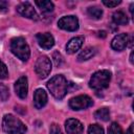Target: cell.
<instances>
[{
  "label": "cell",
  "instance_id": "cell-1",
  "mask_svg": "<svg viewBox=\"0 0 134 134\" xmlns=\"http://www.w3.org/2000/svg\"><path fill=\"white\" fill-rule=\"evenodd\" d=\"M47 88L53 95V97H55L57 99H62L68 91V84L66 79L63 75L59 74L54 75L48 81Z\"/></svg>",
  "mask_w": 134,
  "mask_h": 134
},
{
  "label": "cell",
  "instance_id": "cell-2",
  "mask_svg": "<svg viewBox=\"0 0 134 134\" xmlns=\"http://www.w3.org/2000/svg\"><path fill=\"white\" fill-rule=\"evenodd\" d=\"M2 129L7 134H24L26 126L13 114H5L2 120Z\"/></svg>",
  "mask_w": 134,
  "mask_h": 134
},
{
  "label": "cell",
  "instance_id": "cell-3",
  "mask_svg": "<svg viewBox=\"0 0 134 134\" xmlns=\"http://www.w3.org/2000/svg\"><path fill=\"white\" fill-rule=\"evenodd\" d=\"M10 50L21 61H27L30 55L29 47L22 37H17L10 41Z\"/></svg>",
  "mask_w": 134,
  "mask_h": 134
},
{
  "label": "cell",
  "instance_id": "cell-4",
  "mask_svg": "<svg viewBox=\"0 0 134 134\" xmlns=\"http://www.w3.org/2000/svg\"><path fill=\"white\" fill-rule=\"evenodd\" d=\"M110 80H111V72L109 70H99L93 73V75L90 79L89 86L96 91L103 90L109 86Z\"/></svg>",
  "mask_w": 134,
  "mask_h": 134
},
{
  "label": "cell",
  "instance_id": "cell-5",
  "mask_svg": "<svg viewBox=\"0 0 134 134\" xmlns=\"http://www.w3.org/2000/svg\"><path fill=\"white\" fill-rule=\"evenodd\" d=\"M35 71L41 79H45L51 71V62L46 55L40 57L35 65Z\"/></svg>",
  "mask_w": 134,
  "mask_h": 134
},
{
  "label": "cell",
  "instance_id": "cell-6",
  "mask_svg": "<svg viewBox=\"0 0 134 134\" xmlns=\"http://www.w3.org/2000/svg\"><path fill=\"white\" fill-rule=\"evenodd\" d=\"M93 105L92 99L88 95H77L69 100V107L72 110H83Z\"/></svg>",
  "mask_w": 134,
  "mask_h": 134
},
{
  "label": "cell",
  "instance_id": "cell-7",
  "mask_svg": "<svg viewBox=\"0 0 134 134\" xmlns=\"http://www.w3.org/2000/svg\"><path fill=\"white\" fill-rule=\"evenodd\" d=\"M58 26L64 30L74 31L79 28V20L75 16H65L59 20Z\"/></svg>",
  "mask_w": 134,
  "mask_h": 134
},
{
  "label": "cell",
  "instance_id": "cell-8",
  "mask_svg": "<svg viewBox=\"0 0 134 134\" xmlns=\"http://www.w3.org/2000/svg\"><path fill=\"white\" fill-rule=\"evenodd\" d=\"M17 12L25 17V18H28V19H32V20H38L39 19V16L37 14V12L35 10V8L32 7V5L29 3V2H22L20 3L18 6H17Z\"/></svg>",
  "mask_w": 134,
  "mask_h": 134
},
{
  "label": "cell",
  "instance_id": "cell-9",
  "mask_svg": "<svg viewBox=\"0 0 134 134\" xmlns=\"http://www.w3.org/2000/svg\"><path fill=\"white\" fill-rule=\"evenodd\" d=\"M128 42H129L128 34H119V35H117L113 38V40L111 42V47L114 50L121 51L127 47Z\"/></svg>",
  "mask_w": 134,
  "mask_h": 134
},
{
  "label": "cell",
  "instance_id": "cell-10",
  "mask_svg": "<svg viewBox=\"0 0 134 134\" xmlns=\"http://www.w3.org/2000/svg\"><path fill=\"white\" fill-rule=\"evenodd\" d=\"M15 91H16V94L22 99H24L27 96L28 85H27L26 76H21L17 80V82L15 83Z\"/></svg>",
  "mask_w": 134,
  "mask_h": 134
},
{
  "label": "cell",
  "instance_id": "cell-11",
  "mask_svg": "<svg viewBox=\"0 0 134 134\" xmlns=\"http://www.w3.org/2000/svg\"><path fill=\"white\" fill-rule=\"evenodd\" d=\"M65 129L68 134H82L84 127L80 120L75 118H69L65 122Z\"/></svg>",
  "mask_w": 134,
  "mask_h": 134
},
{
  "label": "cell",
  "instance_id": "cell-12",
  "mask_svg": "<svg viewBox=\"0 0 134 134\" xmlns=\"http://www.w3.org/2000/svg\"><path fill=\"white\" fill-rule=\"evenodd\" d=\"M37 41L39 45L44 49H50L54 45V39L49 32L44 34H38L37 35Z\"/></svg>",
  "mask_w": 134,
  "mask_h": 134
},
{
  "label": "cell",
  "instance_id": "cell-13",
  "mask_svg": "<svg viewBox=\"0 0 134 134\" xmlns=\"http://www.w3.org/2000/svg\"><path fill=\"white\" fill-rule=\"evenodd\" d=\"M47 103V94L46 92L39 88L34 93V105L37 109H42Z\"/></svg>",
  "mask_w": 134,
  "mask_h": 134
},
{
  "label": "cell",
  "instance_id": "cell-14",
  "mask_svg": "<svg viewBox=\"0 0 134 134\" xmlns=\"http://www.w3.org/2000/svg\"><path fill=\"white\" fill-rule=\"evenodd\" d=\"M84 43V37L80 36V37H75L72 38L66 45V50L68 53H74L76 52L83 45Z\"/></svg>",
  "mask_w": 134,
  "mask_h": 134
},
{
  "label": "cell",
  "instance_id": "cell-15",
  "mask_svg": "<svg viewBox=\"0 0 134 134\" xmlns=\"http://www.w3.org/2000/svg\"><path fill=\"white\" fill-rule=\"evenodd\" d=\"M95 53H96V49H95L94 47H91V46L86 47L84 50L81 51V53H80L79 57H77V60H79L80 62L87 61V60L91 59L92 57H94Z\"/></svg>",
  "mask_w": 134,
  "mask_h": 134
},
{
  "label": "cell",
  "instance_id": "cell-16",
  "mask_svg": "<svg viewBox=\"0 0 134 134\" xmlns=\"http://www.w3.org/2000/svg\"><path fill=\"white\" fill-rule=\"evenodd\" d=\"M113 22L117 25H126L128 23V17L126 16V14L121 10H117L113 14Z\"/></svg>",
  "mask_w": 134,
  "mask_h": 134
},
{
  "label": "cell",
  "instance_id": "cell-17",
  "mask_svg": "<svg viewBox=\"0 0 134 134\" xmlns=\"http://www.w3.org/2000/svg\"><path fill=\"white\" fill-rule=\"evenodd\" d=\"M36 5L41 9L42 13L48 14L53 10V3L51 1H36Z\"/></svg>",
  "mask_w": 134,
  "mask_h": 134
},
{
  "label": "cell",
  "instance_id": "cell-18",
  "mask_svg": "<svg viewBox=\"0 0 134 134\" xmlns=\"http://www.w3.org/2000/svg\"><path fill=\"white\" fill-rule=\"evenodd\" d=\"M94 117L103 121H108L110 119V111L108 108H100L97 111H95Z\"/></svg>",
  "mask_w": 134,
  "mask_h": 134
},
{
  "label": "cell",
  "instance_id": "cell-19",
  "mask_svg": "<svg viewBox=\"0 0 134 134\" xmlns=\"http://www.w3.org/2000/svg\"><path fill=\"white\" fill-rule=\"evenodd\" d=\"M87 14H88V16H89L90 18L97 20V19H100V18H102V16H103V10H102L99 7H97V6H91V7H88Z\"/></svg>",
  "mask_w": 134,
  "mask_h": 134
},
{
  "label": "cell",
  "instance_id": "cell-20",
  "mask_svg": "<svg viewBox=\"0 0 134 134\" xmlns=\"http://www.w3.org/2000/svg\"><path fill=\"white\" fill-rule=\"evenodd\" d=\"M88 134H105V133H104V129L100 126L94 124V125H90L89 126Z\"/></svg>",
  "mask_w": 134,
  "mask_h": 134
},
{
  "label": "cell",
  "instance_id": "cell-21",
  "mask_svg": "<svg viewBox=\"0 0 134 134\" xmlns=\"http://www.w3.org/2000/svg\"><path fill=\"white\" fill-rule=\"evenodd\" d=\"M108 134H122V130L117 122H112L108 129Z\"/></svg>",
  "mask_w": 134,
  "mask_h": 134
},
{
  "label": "cell",
  "instance_id": "cell-22",
  "mask_svg": "<svg viewBox=\"0 0 134 134\" xmlns=\"http://www.w3.org/2000/svg\"><path fill=\"white\" fill-rule=\"evenodd\" d=\"M8 96H9L8 88H7L5 85L0 84V99H1L2 102H5V100H7Z\"/></svg>",
  "mask_w": 134,
  "mask_h": 134
},
{
  "label": "cell",
  "instance_id": "cell-23",
  "mask_svg": "<svg viewBox=\"0 0 134 134\" xmlns=\"http://www.w3.org/2000/svg\"><path fill=\"white\" fill-rule=\"evenodd\" d=\"M7 68H6V65L0 60V80H3L5 77H7Z\"/></svg>",
  "mask_w": 134,
  "mask_h": 134
},
{
  "label": "cell",
  "instance_id": "cell-24",
  "mask_svg": "<svg viewBox=\"0 0 134 134\" xmlns=\"http://www.w3.org/2000/svg\"><path fill=\"white\" fill-rule=\"evenodd\" d=\"M52 59L54 61L55 66H60L62 64V62H63V58H62V55H61V53L59 51H54L52 53Z\"/></svg>",
  "mask_w": 134,
  "mask_h": 134
},
{
  "label": "cell",
  "instance_id": "cell-25",
  "mask_svg": "<svg viewBox=\"0 0 134 134\" xmlns=\"http://www.w3.org/2000/svg\"><path fill=\"white\" fill-rule=\"evenodd\" d=\"M120 2H121V1H119V0H118V1H117V0H115V1L104 0V1H103V4L106 5L107 7H115V6H117L118 4H120Z\"/></svg>",
  "mask_w": 134,
  "mask_h": 134
},
{
  "label": "cell",
  "instance_id": "cell-26",
  "mask_svg": "<svg viewBox=\"0 0 134 134\" xmlns=\"http://www.w3.org/2000/svg\"><path fill=\"white\" fill-rule=\"evenodd\" d=\"M49 134H63L60 127L57 124H52L50 126V130H49Z\"/></svg>",
  "mask_w": 134,
  "mask_h": 134
},
{
  "label": "cell",
  "instance_id": "cell-27",
  "mask_svg": "<svg viewBox=\"0 0 134 134\" xmlns=\"http://www.w3.org/2000/svg\"><path fill=\"white\" fill-rule=\"evenodd\" d=\"M8 8V3L6 1L0 0V13H5Z\"/></svg>",
  "mask_w": 134,
  "mask_h": 134
},
{
  "label": "cell",
  "instance_id": "cell-28",
  "mask_svg": "<svg viewBox=\"0 0 134 134\" xmlns=\"http://www.w3.org/2000/svg\"><path fill=\"white\" fill-rule=\"evenodd\" d=\"M133 126H134V125L132 124V125L129 127V129H128V131L126 132V134H133Z\"/></svg>",
  "mask_w": 134,
  "mask_h": 134
},
{
  "label": "cell",
  "instance_id": "cell-29",
  "mask_svg": "<svg viewBox=\"0 0 134 134\" xmlns=\"http://www.w3.org/2000/svg\"><path fill=\"white\" fill-rule=\"evenodd\" d=\"M107 36V34H106V31H104V30H102V31H98V37H102V38H105Z\"/></svg>",
  "mask_w": 134,
  "mask_h": 134
},
{
  "label": "cell",
  "instance_id": "cell-30",
  "mask_svg": "<svg viewBox=\"0 0 134 134\" xmlns=\"http://www.w3.org/2000/svg\"><path fill=\"white\" fill-rule=\"evenodd\" d=\"M130 62H131V64H133V52H131V54H130Z\"/></svg>",
  "mask_w": 134,
  "mask_h": 134
},
{
  "label": "cell",
  "instance_id": "cell-31",
  "mask_svg": "<svg viewBox=\"0 0 134 134\" xmlns=\"http://www.w3.org/2000/svg\"><path fill=\"white\" fill-rule=\"evenodd\" d=\"M130 12H131V15H133V4L130 5Z\"/></svg>",
  "mask_w": 134,
  "mask_h": 134
}]
</instances>
